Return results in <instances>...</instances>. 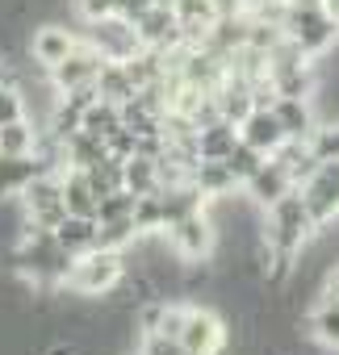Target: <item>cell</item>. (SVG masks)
Instances as JSON below:
<instances>
[{
  "label": "cell",
  "instance_id": "7402d4cb",
  "mask_svg": "<svg viewBox=\"0 0 339 355\" xmlns=\"http://www.w3.org/2000/svg\"><path fill=\"white\" fill-rule=\"evenodd\" d=\"M84 175H88L97 201L109 197V193H117V189H126V171H122V159H117V155H101L97 163L84 167Z\"/></svg>",
  "mask_w": 339,
  "mask_h": 355
},
{
  "label": "cell",
  "instance_id": "8d00e7d4",
  "mask_svg": "<svg viewBox=\"0 0 339 355\" xmlns=\"http://www.w3.org/2000/svg\"><path fill=\"white\" fill-rule=\"evenodd\" d=\"M210 5L218 9V17H231V13H239V9H243V0H210Z\"/></svg>",
  "mask_w": 339,
  "mask_h": 355
},
{
  "label": "cell",
  "instance_id": "d590c367",
  "mask_svg": "<svg viewBox=\"0 0 339 355\" xmlns=\"http://www.w3.org/2000/svg\"><path fill=\"white\" fill-rule=\"evenodd\" d=\"M113 5L117 0H80V13H84V21H97V17H109Z\"/></svg>",
  "mask_w": 339,
  "mask_h": 355
},
{
  "label": "cell",
  "instance_id": "7a4b0ae2",
  "mask_svg": "<svg viewBox=\"0 0 339 355\" xmlns=\"http://www.w3.org/2000/svg\"><path fill=\"white\" fill-rule=\"evenodd\" d=\"M281 34H285V42L297 46L306 59H318V55H326V51L339 42V21H335L322 5H314V9H289V5H285V13H281Z\"/></svg>",
  "mask_w": 339,
  "mask_h": 355
},
{
  "label": "cell",
  "instance_id": "5bb4252c",
  "mask_svg": "<svg viewBox=\"0 0 339 355\" xmlns=\"http://www.w3.org/2000/svg\"><path fill=\"white\" fill-rule=\"evenodd\" d=\"M38 171H47V167L34 150L30 155H5L0 150V197H17Z\"/></svg>",
  "mask_w": 339,
  "mask_h": 355
},
{
  "label": "cell",
  "instance_id": "277c9868",
  "mask_svg": "<svg viewBox=\"0 0 339 355\" xmlns=\"http://www.w3.org/2000/svg\"><path fill=\"white\" fill-rule=\"evenodd\" d=\"M297 197L314 226H326L331 218H339V159H318L310 175L297 184Z\"/></svg>",
  "mask_w": 339,
  "mask_h": 355
},
{
  "label": "cell",
  "instance_id": "e575fe53",
  "mask_svg": "<svg viewBox=\"0 0 339 355\" xmlns=\"http://www.w3.org/2000/svg\"><path fill=\"white\" fill-rule=\"evenodd\" d=\"M163 305H167V301H151V305L138 313V330H142V334H155V326H159V318H163Z\"/></svg>",
  "mask_w": 339,
  "mask_h": 355
},
{
  "label": "cell",
  "instance_id": "4316f807",
  "mask_svg": "<svg viewBox=\"0 0 339 355\" xmlns=\"http://www.w3.org/2000/svg\"><path fill=\"white\" fill-rule=\"evenodd\" d=\"M306 146H310L314 159H339V121H322V125H314L310 138H306Z\"/></svg>",
  "mask_w": 339,
  "mask_h": 355
},
{
  "label": "cell",
  "instance_id": "9a60e30c",
  "mask_svg": "<svg viewBox=\"0 0 339 355\" xmlns=\"http://www.w3.org/2000/svg\"><path fill=\"white\" fill-rule=\"evenodd\" d=\"M235 142H239V130H235V121H226V117H214V121L197 125L193 150H197V159H226V150H231Z\"/></svg>",
  "mask_w": 339,
  "mask_h": 355
},
{
  "label": "cell",
  "instance_id": "44dd1931",
  "mask_svg": "<svg viewBox=\"0 0 339 355\" xmlns=\"http://www.w3.org/2000/svg\"><path fill=\"white\" fill-rule=\"evenodd\" d=\"M80 130H88L92 138H101V142H109L117 130H122V105H113V101H97V105H88L84 109V117H80Z\"/></svg>",
  "mask_w": 339,
  "mask_h": 355
},
{
  "label": "cell",
  "instance_id": "74e56055",
  "mask_svg": "<svg viewBox=\"0 0 339 355\" xmlns=\"http://www.w3.org/2000/svg\"><path fill=\"white\" fill-rule=\"evenodd\" d=\"M322 301H331V305H339V268H335V272L326 276V297H322Z\"/></svg>",
  "mask_w": 339,
  "mask_h": 355
},
{
  "label": "cell",
  "instance_id": "836d02e7",
  "mask_svg": "<svg viewBox=\"0 0 339 355\" xmlns=\"http://www.w3.org/2000/svg\"><path fill=\"white\" fill-rule=\"evenodd\" d=\"M151 5H155V0H117V5H113V13H117V17H126V21H138V17H142Z\"/></svg>",
  "mask_w": 339,
  "mask_h": 355
},
{
  "label": "cell",
  "instance_id": "4dcf8cb0",
  "mask_svg": "<svg viewBox=\"0 0 339 355\" xmlns=\"http://www.w3.org/2000/svg\"><path fill=\"white\" fill-rule=\"evenodd\" d=\"M17 117H26V96H22V88L0 84V125H9V121H17Z\"/></svg>",
  "mask_w": 339,
  "mask_h": 355
},
{
  "label": "cell",
  "instance_id": "6da1fadb",
  "mask_svg": "<svg viewBox=\"0 0 339 355\" xmlns=\"http://www.w3.org/2000/svg\"><path fill=\"white\" fill-rule=\"evenodd\" d=\"M126 280V259L122 251H105V247H92V251H80L67 268V288L80 293V297H105L113 293L117 284Z\"/></svg>",
  "mask_w": 339,
  "mask_h": 355
},
{
  "label": "cell",
  "instance_id": "e0dca14e",
  "mask_svg": "<svg viewBox=\"0 0 339 355\" xmlns=\"http://www.w3.org/2000/svg\"><path fill=\"white\" fill-rule=\"evenodd\" d=\"M59 180H63V205H67V214L97 218V193H92V184H88L84 167H67V171H59Z\"/></svg>",
  "mask_w": 339,
  "mask_h": 355
},
{
  "label": "cell",
  "instance_id": "d6986e66",
  "mask_svg": "<svg viewBox=\"0 0 339 355\" xmlns=\"http://www.w3.org/2000/svg\"><path fill=\"white\" fill-rule=\"evenodd\" d=\"M122 171H126V189L134 197H151V193L163 189V180H159V159L130 155V159H122Z\"/></svg>",
  "mask_w": 339,
  "mask_h": 355
},
{
  "label": "cell",
  "instance_id": "603a6c76",
  "mask_svg": "<svg viewBox=\"0 0 339 355\" xmlns=\"http://www.w3.org/2000/svg\"><path fill=\"white\" fill-rule=\"evenodd\" d=\"M97 92H101L105 101L122 105V101H130L138 88H134V80H130L126 63H105V67H101V76H97Z\"/></svg>",
  "mask_w": 339,
  "mask_h": 355
},
{
  "label": "cell",
  "instance_id": "83f0119b",
  "mask_svg": "<svg viewBox=\"0 0 339 355\" xmlns=\"http://www.w3.org/2000/svg\"><path fill=\"white\" fill-rule=\"evenodd\" d=\"M310 330H314V338H318V343L339 347V305L322 301V305L314 309V318H310Z\"/></svg>",
  "mask_w": 339,
  "mask_h": 355
},
{
  "label": "cell",
  "instance_id": "f35d334b",
  "mask_svg": "<svg viewBox=\"0 0 339 355\" xmlns=\"http://www.w3.org/2000/svg\"><path fill=\"white\" fill-rule=\"evenodd\" d=\"M289 9H314V5H322V0H285Z\"/></svg>",
  "mask_w": 339,
  "mask_h": 355
},
{
  "label": "cell",
  "instance_id": "5b68a950",
  "mask_svg": "<svg viewBox=\"0 0 339 355\" xmlns=\"http://www.w3.org/2000/svg\"><path fill=\"white\" fill-rule=\"evenodd\" d=\"M84 42H88L105 63H130V59L142 51L134 21H126V17H117V13L88 21V38H84Z\"/></svg>",
  "mask_w": 339,
  "mask_h": 355
},
{
  "label": "cell",
  "instance_id": "ba28073f",
  "mask_svg": "<svg viewBox=\"0 0 339 355\" xmlns=\"http://www.w3.org/2000/svg\"><path fill=\"white\" fill-rule=\"evenodd\" d=\"M181 347L189 355H218L226 347V326L214 309H193L185 313V330H181Z\"/></svg>",
  "mask_w": 339,
  "mask_h": 355
},
{
  "label": "cell",
  "instance_id": "9c48e42d",
  "mask_svg": "<svg viewBox=\"0 0 339 355\" xmlns=\"http://www.w3.org/2000/svg\"><path fill=\"white\" fill-rule=\"evenodd\" d=\"M101 67H105V59H101L88 42H76V51H72L63 63L51 67V88L63 96V92H72V88H80V84H97Z\"/></svg>",
  "mask_w": 339,
  "mask_h": 355
},
{
  "label": "cell",
  "instance_id": "ac0fdd59",
  "mask_svg": "<svg viewBox=\"0 0 339 355\" xmlns=\"http://www.w3.org/2000/svg\"><path fill=\"white\" fill-rule=\"evenodd\" d=\"M189 180H193V189L201 197H226L235 189V175H231V167L222 159H197L193 171H189Z\"/></svg>",
  "mask_w": 339,
  "mask_h": 355
},
{
  "label": "cell",
  "instance_id": "f1b7e54d",
  "mask_svg": "<svg viewBox=\"0 0 339 355\" xmlns=\"http://www.w3.org/2000/svg\"><path fill=\"white\" fill-rule=\"evenodd\" d=\"M113 218H134V193L130 189H117V193L97 201V222H113Z\"/></svg>",
  "mask_w": 339,
  "mask_h": 355
},
{
  "label": "cell",
  "instance_id": "1f68e13d",
  "mask_svg": "<svg viewBox=\"0 0 339 355\" xmlns=\"http://www.w3.org/2000/svg\"><path fill=\"white\" fill-rule=\"evenodd\" d=\"M138 355H189L181 347V338H167V334H142V351Z\"/></svg>",
  "mask_w": 339,
  "mask_h": 355
},
{
  "label": "cell",
  "instance_id": "30bf717a",
  "mask_svg": "<svg viewBox=\"0 0 339 355\" xmlns=\"http://www.w3.org/2000/svg\"><path fill=\"white\" fill-rule=\"evenodd\" d=\"M163 230H167L172 247H176L185 259H201V255L214 247V230H210V218H206L201 209H193V214H185V218H176V222H167Z\"/></svg>",
  "mask_w": 339,
  "mask_h": 355
},
{
  "label": "cell",
  "instance_id": "d4e9b609",
  "mask_svg": "<svg viewBox=\"0 0 339 355\" xmlns=\"http://www.w3.org/2000/svg\"><path fill=\"white\" fill-rule=\"evenodd\" d=\"M268 155H260L256 146H247V142H235L231 150H226V167H231V175H235V184H243V180H251V175L260 171V163H264Z\"/></svg>",
  "mask_w": 339,
  "mask_h": 355
},
{
  "label": "cell",
  "instance_id": "2e32d148",
  "mask_svg": "<svg viewBox=\"0 0 339 355\" xmlns=\"http://www.w3.org/2000/svg\"><path fill=\"white\" fill-rule=\"evenodd\" d=\"M272 113H276L285 138H310V130L318 125L306 96H276V101H272Z\"/></svg>",
  "mask_w": 339,
  "mask_h": 355
},
{
  "label": "cell",
  "instance_id": "ffe728a7",
  "mask_svg": "<svg viewBox=\"0 0 339 355\" xmlns=\"http://www.w3.org/2000/svg\"><path fill=\"white\" fill-rule=\"evenodd\" d=\"M55 239L80 255V251H92L97 247V218H80V214H63V222L55 226Z\"/></svg>",
  "mask_w": 339,
  "mask_h": 355
},
{
  "label": "cell",
  "instance_id": "d6a6232c",
  "mask_svg": "<svg viewBox=\"0 0 339 355\" xmlns=\"http://www.w3.org/2000/svg\"><path fill=\"white\" fill-rule=\"evenodd\" d=\"M59 101H63V105H72V109H80V113H84V109H88V105H97V101H101V92H97V84H80V88H72V92H63V96H59Z\"/></svg>",
  "mask_w": 339,
  "mask_h": 355
},
{
  "label": "cell",
  "instance_id": "7c38bea8",
  "mask_svg": "<svg viewBox=\"0 0 339 355\" xmlns=\"http://www.w3.org/2000/svg\"><path fill=\"white\" fill-rule=\"evenodd\" d=\"M243 184H247V197H251L256 205H264V209H268L272 201H281L285 193H293V189H297V184H293V175H289L272 155L260 163V171L251 175V180H243Z\"/></svg>",
  "mask_w": 339,
  "mask_h": 355
},
{
  "label": "cell",
  "instance_id": "8fae6325",
  "mask_svg": "<svg viewBox=\"0 0 339 355\" xmlns=\"http://www.w3.org/2000/svg\"><path fill=\"white\" fill-rule=\"evenodd\" d=\"M235 130H239V142L256 146L260 155H272V150L285 142V130H281V121H276L272 105H251V113H247Z\"/></svg>",
  "mask_w": 339,
  "mask_h": 355
},
{
  "label": "cell",
  "instance_id": "f546056e",
  "mask_svg": "<svg viewBox=\"0 0 339 355\" xmlns=\"http://www.w3.org/2000/svg\"><path fill=\"white\" fill-rule=\"evenodd\" d=\"M134 226H138V234H147V230H163L159 193H151V197H134Z\"/></svg>",
  "mask_w": 339,
  "mask_h": 355
},
{
  "label": "cell",
  "instance_id": "8992f818",
  "mask_svg": "<svg viewBox=\"0 0 339 355\" xmlns=\"http://www.w3.org/2000/svg\"><path fill=\"white\" fill-rule=\"evenodd\" d=\"M26 197V214H30V226L38 230H55L67 214L63 205V180H59V171H38L34 180L22 189Z\"/></svg>",
  "mask_w": 339,
  "mask_h": 355
},
{
  "label": "cell",
  "instance_id": "cb8c5ba5",
  "mask_svg": "<svg viewBox=\"0 0 339 355\" xmlns=\"http://www.w3.org/2000/svg\"><path fill=\"white\" fill-rule=\"evenodd\" d=\"M0 150H5V155H30V150H38V130L26 117L0 125Z\"/></svg>",
  "mask_w": 339,
  "mask_h": 355
},
{
  "label": "cell",
  "instance_id": "3957f363",
  "mask_svg": "<svg viewBox=\"0 0 339 355\" xmlns=\"http://www.w3.org/2000/svg\"><path fill=\"white\" fill-rule=\"evenodd\" d=\"M264 226H268V247H276L281 255H297V251L306 247V239L318 230V226L310 222V214H306L297 189L268 205V222H264Z\"/></svg>",
  "mask_w": 339,
  "mask_h": 355
},
{
  "label": "cell",
  "instance_id": "484cf974",
  "mask_svg": "<svg viewBox=\"0 0 339 355\" xmlns=\"http://www.w3.org/2000/svg\"><path fill=\"white\" fill-rule=\"evenodd\" d=\"M130 239H138V226H134V218L97 222V247H105V251H122Z\"/></svg>",
  "mask_w": 339,
  "mask_h": 355
},
{
  "label": "cell",
  "instance_id": "4fadbf2b",
  "mask_svg": "<svg viewBox=\"0 0 339 355\" xmlns=\"http://www.w3.org/2000/svg\"><path fill=\"white\" fill-rule=\"evenodd\" d=\"M76 34L72 30H63V26H42V30H34V38H30V55H34V63H42L47 71L55 67V63H63L72 51H76Z\"/></svg>",
  "mask_w": 339,
  "mask_h": 355
},
{
  "label": "cell",
  "instance_id": "ab89813d",
  "mask_svg": "<svg viewBox=\"0 0 339 355\" xmlns=\"http://www.w3.org/2000/svg\"><path fill=\"white\" fill-rule=\"evenodd\" d=\"M322 9H326V13H331L335 21H339V0H322Z\"/></svg>",
  "mask_w": 339,
  "mask_h": 355
},
{
  "label": "cell",
  "instance_id": "52a82bcc",
  "mask_svg": "<svg viewBox=\"0 0 339 355\" xmlns=\"http://www.w3.org/2000/svg\"><path fill=\"white\" fill-rule=\"evenodd\" d=\"M134 30H138L142 51L167 55V51H181V46H185V34H181V21H176L172 5H151V9L134 21Z\"/></svg>",
  "mask_w": 339,
  "mask_h": 355
}]
</instances>
